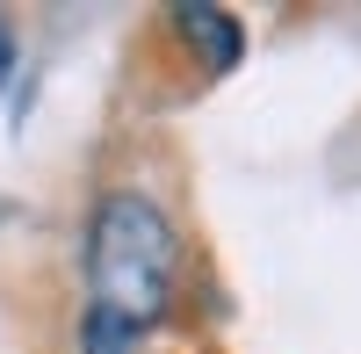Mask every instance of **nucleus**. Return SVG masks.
<instances>
[{"mask_svg":"<svg viewBox=\"0 0 361 354\" xmlns=\"http://www.w3.org/2000/svg\"><path fill=\"white\" fill-rule=\"evenodd\" d=\"M87 282L94 311H116L145 333L180 297V231L145 188H109L87 217Z\"/></svg>","mask_w":361,"mask_h":354,"instance_id":"obj_1","label":"nucleus"},{"mask_svg":"<svg viewBox=\"0 0 361 354\" xmlns=\"http://www.w3.org/2000/svg\"><path fill=\"white\" fill-rule=\"evenodd\" d=\"M173 29H180V44L202 58V73H231L238 58H246V29H238V15H224V8L188 0V8H173Z\"/></svg>","mask_w":361,"mask_h":354,"instance_id":"obj_2","label":"nucleus"},{"mask_svg":"<svg viewBox=\"0 0 361 354\" xmlns=\"http://www.w3.org/2000/svg\"><path fill=\"white\" fill-rule=\"evenodd\" d=\"M80 354H137V326H130V318H116V311H87Z\"/></svg>","mask_w":361,"mask_h":354,"instance_id":"obj_3","label":"nucleus"},{"mask_svg":"<svg viewBox=\"0 0 361 354\" xmlns=\"http://www.w3.org/2000/svg\"><path fill=\"white\" fill-rule=\"evenodd\" d=\"M8 73H15V29L0 22V87H8Z\"/></svg>","mask_w":361,"mask_h":354,"instance_id":"obj_4","label":"nucleus"}]
</instances>
